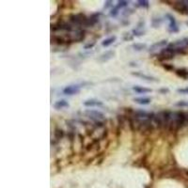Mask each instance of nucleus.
<instances>
[{"instance_id":"obj_1","label":"nucleus","mask_w":188,"mask_h":188,"mask_svg":"<svg viewBox=\"0 0 188 188\" xmlns=\"http://www.w3.org/2000/svg\"><path fill=\"white\" fill-rule=\"evenodd\" d=\"M186 122V114L184 112H171L168 126L171 130H178Z\"/></svg>"},{"instance_id":"obj_2","label":"nucleus","mask_w":188,"mask_h":188,"mask_svg":"<svg viewBox=\"0 0 188 188\" xmlns=\"http://www.w3.org/2000/svg\"><path fill=\"white\" fill-rule=\"evenodd\" d=\"M169 48L173 49V50L177 53H181L184 50H185L186 48H188V38L181 39V40L176 41L174 42H171L169 45Z\"/></svg>"},{"instance_id":"obj_3","label":"nucleus","mask_w":188,"mask_h":188,"mask_svg":"<svg viewBox=\"0 0 188 188\" xmlns=\"http://www.w3.org/2000/svg\"><path fill=\"white\" fill-rule=\"evenodd\" d=\"M85 114L87 117H88L94 121H103V120H104V119H106L104 115L102 112L98 111V110L87 109L85 111Z\"/></svg>"},{"instance_id":"obj_4","label":"nucleus","mask_w":188,"mask_h":188,"mask_svg":"<svg viewBox=\"0 0 188 188\" xmlns=\"http://www.w3.org/2000/svg\"><path fill=\"white\" fill-rule=\"evenodd\" d=\"M165 18H167L169 22V25H168V31L171 33H176V32H179V27L178 25L176 23V20L173 17L172 15L167 13L165 14Z\"/></svg>"},{"instance_id":"obj_5","label":"nucleus","mask_w":188,"mask_h":188,"mask_svg":"<svg viewBox=\"0 0 188 188\" xmlns=\"http://www.w3.org/2000/svg\"><path fill=\"white\" fill-rule=\"evenodd\" d=\"M176 52L173 50V49H171L169 47H167L165 49H163L162 52L160 53L159 55V58L160 59H163V60H168V59H171L173 58L175 56Z\"/></svg>"},{"instance_id":"obj_6","label":"nucleus","mask_w":188,"mask_h":188,"mask_svg":"<svg viewBox=\"0 0 188 188\" xmlns=\"http://www.w3.org/2000/svg\"><path fill=\"white\" fill-rule=\"evenodd\" d=\"M81 87L80 85H71L63 88V94L65 95H75L80 92Z\"/></svg>"},{"instance_id":"obj_7","label":"nucleus","mask_w":188,"mask_h":188,"mask_svg":"<svg viewBox=\"0 0 188 188\" xmlns=\"http://www.w3.org/2000/svg\"><path fill=\"white\" fill-rule=\"evenodd\" d=\"M132 74L134 76H136L138 78H141L143 80H146V81H150V82H159V79L155 78V77L151 76V75H147L145 74L141 73V71H133Z\"/></svg>"},{"instance_id":"obj_8","label":"nucleus","mask_w":188,"mask_h":188,"mask_svg":"<svg viewBox=\"0 0 188 188\" xmlns=\"http://www.w3.org/2000/svg\"><path fill=\"white\" fill-rule=\"evenodd\" d=\"M173 8L178 12H181V13H188V6L186 5L185 1H177L174 4Z\"/></svg>"},{"instance_id":"obj_9","label":"nucleus","mask_w":188,"mask_h":188,"mask_svg":"<svg viewBox=\"0 0 188 188\" xmlns=\"http://www.w3.org/2000/svg\"><path fill=\"white\" fill-rule=\"evenodd\" d=\"M168 44V40H162L160 42H157L155 43H153L152 45L149 48V52L150 53H153L155 51H158L160 49H163L165 45Z\"/></svg>"},{"instance_id":"obj_10","label":"nucleus","mask_w":188,"mask_h":188,"mask_svg":"<svg viewBox=\"0 0 188 188\" xmlns=\"http://www.w3.org/2000/svg\"><path fill=\"white\" fill-rule=\"evenodd\" d=\"M114 56H115V52L113 50H109V51H106V52L103 53L101 56L98 58L97 60L99 62L103 63V62H106V61H108V60L111 59V58H113Z\"/></svg>"},{"instance_id":"obj_11","label":"nucleus","mask_w":188,"mask_h":188,"mask_svg":"<svg viewBox=\"0 0 188 188\" xmlns=\"http://www.w3.org/2000/svg\"><path fill=\"white\" fill-rule=\"evenodd\" d=\"M85 106L87 107H93V106H103V102L96 100V99H88L83 103Z\"/></svg>"},{"instance_id":"obj_12","label":"nucleus","mask_w":188,"mask_h":188,"mask_svg":"<svg viewBox=\"0 0 188 188\" xmlns=\"http://www.w3.org/2000/svg\"><path fill=\"white\" fill-rule=\"evenodd\" d=\"M133 90L136 91L138 94H146V93L152 92V88H148V87H141V86H134V87H133Z\"/></svg>"},{"instance_id":"obj_13","label":"nucleus","mask_w":188,"mask_h":188,"mask_svg":"<svg viewBox=\"0 0 188 188\" xmlns=\"http://www.w3.org/2000/svg\"><path fill=\"white\" fill-rule=\"evenodd\" d=\"M69 106H70V104L66 100H59V101H57L54 103V108L57 109V110L62 109L64 107H69Z\"/></svg>"},{"instance_id":"obj_14","label":"nucleus","mask_w":188,"mask_h":188,"mask_svg":"<svg viewBox=\"0 0 188 188\" xmlns=\"http://www.w3.org/2000/svg\"><path fill=\"white\" fill-rule=\"evenodd\" d=\"M134 102L138 103V104H141V106H146V104H149L151 103V99L150 98H135L134 99Z\"/></svg>"},{"instance_id":"obj_15","label":"nucleus","mask_w":188,"mask_h":188,"mask_svg":"<svg viewBox=\"0 0 188 188\" xmlns=\"http://www.w3.org/2000/svg\"><path fill=\"white\" fill-rule=\"evenodd\" d=\"M116 39H117V37H116V36L109 37V38L106 39V40L102 42V45H103V47H108L109 45H111L112 43H114V42H115Z\"/></svg>"},{"instance_id":"obj_16","label":"nucleus","mask_w":188,"mask_h":188,"mask_svg":"<svg viewBox=\"0 0 188 188\" xmlns=\"http://www.w3.org/2000/svg\"><path fill=\"white\" fill-rule=\"evenodd\" d=\"M132 47L134 48L135 51H143L144 49H146L147 45L145 43H134Z\"/></svg>"},{"instance_id":"obj_17","label":"nucleus","mask_w":188,"mask_h":188,"mask_svg":"<svg viewBox=\"0 0 188 188\" xmlns=\"http://www.w3.org/2000/svg\"><path fill=\"white\" fill-rule=\"evenodd\" d=\"M163 20L161 18H154L152 19V25L153 27H159L160 26H161Z\"/></svg>"},{"instance_id":"obj_18","label":"nucleus","mask_w":188,"mask_h":188,"mask_svg":"<svg viewBox=\"0 0 188 188\" xmlns=\"http://www.w3.org/2000/svg\"><path fill=\"white\" fill-rule=\"evenodd\" d=\"M137 6L138 7H142V8H149V1L147 0H139L137 1Z\"/></svg>"},{"instance_id":"obj_19","label":"nucleus","mask_w":188,"mask_h":188,"mask_svg":"<svg viewBox=\"0 0 188 188\" xmlns=\"http://www.w3.org/2000/svg\"><path fill=\"white\" fill-rule=\"evenodd\" d=\"M119 12H120V9L117 6L114 7L113 9H111V10H110V16H112V17H116V16L119 14Z\"/></svg>"},{"instance_id":"obj_20","label":"nucleus","mask_w":188,"mask_h":188,"mask_svg":"<svg viewBox=\"0 0 188 188\" xmlns=\"http://www.w3.org/2000/svg\"><path fill=\"white\" fill-rule=\"evenodd\" d=\"M177 74H178L179 76H181V77H184V78H185V77L188 76V71H185V70H178L177 71Z\"/></svg>"},{"instance_id":"obj_21","label":"nucleus","mask_w":188,"mask_h":188,"mask_svg":"<svg viewBox=\"0 0 188 188\" xmlns=\"http://www.w3.org/2000/svg\"><path fill=\"white\" fill-rule=\"evenodd\" d=\"M133 33H134V35L136 36V37H140L142 35H144V33H145V30H141V29H134L133 30Z\"/></svg>"},{"instance_id":"obj_22","label":"nucleus","mask_w":188,"mask_h":188,"mask_svg":"<svg viewBox=\"0 0 188 188\" xmlns=\"http://www.w3.org/2000/svg\"><path fill=\"white\" fill-rule=\"evenodd\" d=\"M128 4H129L128 1H123V0H121V1H119L118 2L117 7L120 9H122L124 7H127V6H128Z\"/></svg>"},{"instance_id":"obj_23","label":"nucleus","mask_w":188,"mask_h":188,"mask_svg":"<svg viewBox=\"0 0 188 188\" xmlns=\"http://www.w3.org/2000/svg\"><path fill=\"white\" fill-rule=\"evenodd\" d=\"M176 106L187 107V106H188V102H185V101H180V102H178V103H176Z\"/></svg>"},{"instance_id":"obj_24","label":"nucleus","mask_w":188,"mask_h":188,"mask_svg":"<svg viewBox=\"0 0 188 188\" xmlns=\"http://www.w3.org/2000/svg\"><path fill=\"white\" fill-rule=\"evenodd\" d=\"M177 92L181 93V94H188V87L185 88H179V90H177Z\"/></svg>"},{"instance_id":"obj_25","label":"nucleus","mask_w":188,"mask_h":188,"mask_svg":"<svg viewBox=\"0 0 188 188\" xmlns=\"http://www.w3.org/2000/svg\"><path fill=\"white\" fill-rule=\"evenodd\" d=\"M112 1H106V3H104V9H108L109 7L112 6Z\"/></svg>"},{"instance_id":"obj_26","label":"nucleus","mask_w":188,"mask_h":188,"mask_svg":"<svg viewBox=\"0 0 188 188\" xmlns=\"http://www.w3.org/2000/svg\"><path fill=\"white\" fill-rule=\"evenodd\" d=\"M94 44L95 43H91V44H87V45H85V49H90V48H92L94 46Z\"/></svg>"},{"instance_id":"obj_27","label":"nucleus","mask_w":188,"mask_h":188,"mask_svg":"<svg viewBox=\"0 0 188 188\" xmlns=\"http://www.w3.org/2000/svg\"><path fill=\"white\" fill-rule=\"evenodd\" d=\"M159 91H160V92H163V93H167V92H168L169 90H168V88H162V90H160Z\"/></svg>"}]
</instances>
